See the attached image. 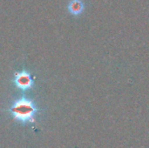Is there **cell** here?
Segmentation results:
<instances>
[{
	"mask_svg": "<svg viewBox=\"0 0 149 148\" xmlns=\"http://www.w3.org/2000/svg\"><path fill=\"white\" fill-rule=\"evenodd\" d=\"M9 112L16 121L22 124H28L34 122L38 108L32 100L23 97L12 103Z\"/></svg>",
	"mask_w": 149,
	"mask_h": 148,
	"instance_id": "obj_1",
	"label": "cell"
},
{
	"mask_svg": "<svg viewBox=\"0 0 149 148\" xmlns=\"http://www.w3.org/2000/svg\"><path fill=\"white\" fill-rule=\"evenodd\" d=\"M12 83L17 89L25 92L31 90L33 87L34 79L30 72L27 70H22L14 74Z\"/></svg>",
	"mask_w": 149,
	"mask_h": 148,
	"instance_id": "obj_2",
	"label": "cell"
},
{
	"mask_svg": "<svg viewBox=\"0 0 149 148\" xmlns=\"http://www.w3.org/2000/svg\"><path fill=\"white\" fill-rule=\"evenodd\" d=\"M67 10L72 16H80L85 10V3L82 0H71L68 3Z\"/></svg>",
	"mask_w": 149,
	"mask_h": 148,
	"instance_id": "obj_3",
	"label": "cell"
}]
</instances>
